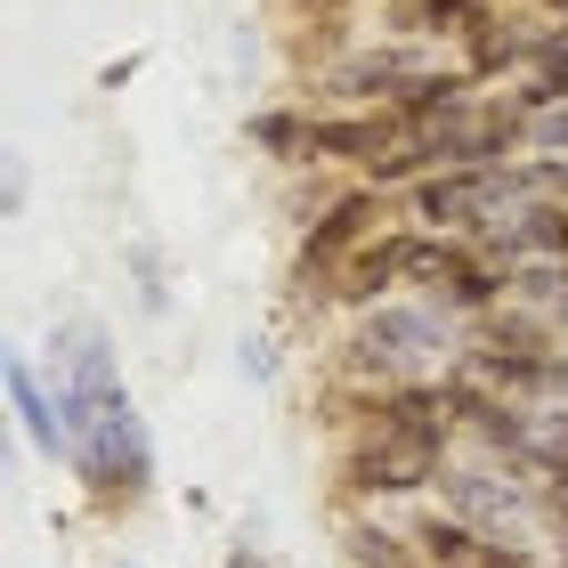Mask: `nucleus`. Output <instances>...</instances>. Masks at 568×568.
Returning <instances> with one entry per match:
<instances>
[{"instance_id": "2", "label": "nucleus", "mask_w": 568, "mask_h": 568, "mask_svg": "<svg viewBox=\"0 0 568 568\" xmlns=\"http://www.w3.org/2000/svg\"><path fill=\"white\" fill-rule=\"evenodd\" d=\"M463 357V325L447 317V301H382L357 317V333L342 342V374L357 390H398V382H438Z\"/></svg>"}, {"instance_id": "7", "label": "nucleus", "mask_w": 568, "mask_h": 568, "mask_svg": "<svg viewBox=\"0 0 568 568\" xmlns=\"http://www.w3.org/2000/svg\"><path fill=\"white\" fill-rule=\"evenodd\" d=\"M9 406H17V423L24 438L49 455V463H73V430H65V406H58V382H49L33 357H9Z\"/></svg>"}, {"instance_id": "8", "label": "nucleus", "mask_w": 568, "mask_h": 568, "mask_svg": "<svg viewBox=\"0 0 568 568\" xmlns=\"http://www.w3.org/2000/svg\"><path fill=\"white\" fill-rule=\"evenodd\" d=\"M398 293H406V227L374 236L342 276H333V301L357 308V317H366V308H382V301H398Z\"/></svg>"}, {"instance_id": "3", "label": "nucleus", "mask_w": 568, "mask_h": 568, "mask_svg": "<svg viewBox=\"0 0 568 568\" xmlns=\"http://www.w3.org/2000/svg\"><path fill=\"white\" fill-rule=\"evenodd\" d=\"M438 496H447V511L471 520L479 536L545 545V487H536L520 463H504V455H455L447 471H438Z\"/></svg>"}, {"instance_id": "16", "label": "nucleus", "mask_w": 568, "mask_h": 568, "mask_svg": "<svg viewBox=\"0 0 568 568\" xmlns=\"http://www.w3.org/2000/svg\"><path fill=\"white\" fill-rule=\"evenodd\" d=\"M528 9H552V17H568V0H528Z\"/></svg>"}, {"instance_id": "5", "label": "nucleus", "mask_w": 568, "mask_h": 568, "mask_svg": "<svg viewBox=\"0 0 568 568\" xmlns=\"http://www.w3.org/2000/svg\"><path fill=\"white\" fill-rule=\"evenodd\" d=\"M374 236H382V187H366V179H357L349 195H333V203H317V212H308L301 252H293V284H308L317 301H333V276H342Z\"/></svg>"}, {"instance_id": "14", "label": "nucleus", "mask_w": 568, "mask_h": 568, "mask_svg": "<svg viewBox=\"0 0 568 568\" xmlns=\"http://www.w3.org/2000/svg\"><path fill=\"white\" fill-rule=\"evenodd\" d=\"M227 568H261V552H227Z\"/></svg>"}, {"instance_id": "9", "label": "nucleus", "mask_w": 568, "mask_h": 568, "mask_svg": "<svg viewBox=\"0 0 568 568\" xmlns=\"http://www.w3.org/2000/svg\"><path fill=\"white\" fill-rule=\"evenodd\" d=\"M415 58H406V49H357V58H342L325 73V90L333 98H374V106H390L398 98V82H415Z\"/></svg>"}, {"instance_id": "12", "label": "nucleus", "mask_w": 568, "mask_h": 568, "mask_svg": "<svg viewBox=\"0 0 568 568\" xmlns=\"http://www.w3.org/2000/svg\"><path fill=\"white\" fill-rule=\"evenodd\" d=\"M342 552L357 560V568H423V552H415V536H398V528H382V520H357L342 528Z\"/></svg>"}, {"instance_id": "13", "label": "nucleus", "mask_w": 568, "mask_h": 568, "mask_svg": "<svg viewBox=\"0 0 568 568\" xmlns=\"http://www.w3.org/2000/svg\"><path fill=\"white\" fill-rule=\"evenodd\" d=\"M244 374H252V382H268V374H276V357H268V342H244Z\"/></svg>"}, {"instance_id": "11", "label": "nucleus", "mask_w": 568, "mask_h": 568, "mask_svg": "<svg viewBox=\"0 0 568 568\" xmlns=\"http://www.w3.org/2000/svg\"><path fill=\"white\" fill-rule=\"evenodd\" d=\"M487 17H496L487 0H406V24H398V33H423V41H471Z\"/></svg>"}, {"instance_id": "10", "label": "nucleus", "mask_w": 568, "mask_h": 568, "mask_svg": "<svg viewBox=\"0 0 568 568\" xmlns=\"http://www.w3.org/2000/svg\"><path fill=\"white\" fill-rule=\"evenodd\" d=\"M244 139L261 146V154H276V163H308V139H317V114L308 106H261L244 122Z\"/></svg>"}, {"instance_id": "4", "label": "nucleus", "mask_w": 568, "mask_h": 568, "mask_svg": "<svg viewBox=\"0 0 568 568\" xmlns=\"http://www.w3.org/2000/svg\"><path fill=\"white\" fill-rule=\"evenodd\" d=\"M447 438L455 423H406V430H349L342 447V487L366 504H390V496H423V487H438V471H447Z\"/></svg>"}, {"instance_id": "15", "label": "nucleus", "mask_w": 568, "mask_h": 568, "mask_svg": "<svg viewBox=\"0 0 568 568\" xmlns=\"http://www.w3.org/2000/svg\"><path fill=\"white\" fill-rule=\"evenodd\" d=\"M560 406H568V342H560Z\"/></svg>"}, {"instance_id": "1", "label": "nucleus", "mask_w": 568, "mask_h": 568, "mask_svg": "<svg viewBox=\"0 0 568 568\" xmlns=\"http://www.w3.org/2000/svg\"><path fill=\"white\" fill-rule=\"evenodd\" d=\"M49 382H58V406H65V430H73V479L90 487L98 511H131L154 487V447H146V423H139L131 390H122L106 325H90V317L58 325Z\"/></svg>"}, {"instance_id": "6", "label": "nucleus", "mask_w": 568, "mask_h": 568, "mask_svg": "<svg viewBox=\"0 0 568 568\" xmlns=\"http://www.w3.org/2000/svg\"><path fill=\"white\" fill-rule=\"evenodd\" d=\"M406 146V122L390 106H366V114H317V139H308V163H349V171H374L382 154Z\"/></svg>"}]
</instances>
